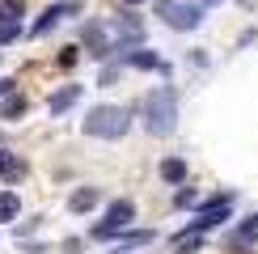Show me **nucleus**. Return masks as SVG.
I'll use <instances>...</instances> for the list:
<instances>
[{"mask_svg":"<svg viewBox=\"0 0 258 254\" xmlns=\"http://www.w3.org/2000/svg\"><path fill=\"white\" fill-rule=\"evenodd\" d=\"M123 64L127 68H144V72H169V64L157 55V51H140V47H127L123 51Z\"/></svg>","mask_w":258,"mask_h":254,"instance_id":"7","label":"nucleus"},{"mask_svg":"<svg viewBox=\"0 0 258 254\" xmlns=\"http://www.w3.org/2000/svg\"><path fill=\"white\" fill-rule=\"evenodd\" d=\"M123 5H144V0H123Z\"/></svg>","mask_w":258,"mask_h":254,"instance_id":"20","label":"nucleus"},{"mask_svg":"<svg viewBox=\"0 0 258 254\" xmlns=\"http://www.w3.org/2000/svg\"><path fill=\"white\" fill-rule=\"evenodd\" d=\"M190 204L199 208V190H190V186H186V190H178V208H190Z\"/></svg>","mask_w":258,"mask_h":254,"instance_id":"17","label":"nucleus"},{"mask_svg":"<svg viewBox=\"0 0 258 254\" xmlns=\"http://www.w3.org/2000/svg\"><path fill=\"white\" fill-rule=\"evenodd\" d=\"M157 17L165 21L169 30H195L199 21H203V9L199 5H190V0H157Z\"/></svg>","mask_w":258,"mask_h":254,"instance_id":"3","label":"nucleus"},{"mask_svg":"<svg viewBox=\"0 0 258 254\" xmlns=\"http://www.w3.org/2000/svg\"><path fill=\"white\" fill-rule=\"evenodd\" d=\"M13 93V81H0V98H9Z\"/></svg>","mask_w":258,"mask_h":254,"instance_id":"19","label":"nucleus"},{"mask_svg":"<svg viewBox=\"0 0 258 254\" xmlns=\"http://www.w3.org/2000/svg\"><path fill=\"white\" fill-rule=\"evenodd\" d=\"M114 254H127V250H114Z\"/></svg>","mask_w":258,"mask_h":254,"instance_id":"21","label":"nucleus"},{"mask_svg":"<svg viewBox=\"0 0 258 254\" xmlns=\"http://www.w3.org/2000/svg\"><path fill=\"white\" fill-rule=\"evenodd\" d=\"M77 59H81V47H63L59 55H55V64H59V68H77Z\"/></svg>","mask_w":258,"mask_h":254,"instance_id":"16","label":"nucleus"},{"mask_svg":"<svg viewBox=\"0 0 258 254\" xmlns=\"http://www.w3.org/2000/svg\"><path fill=\"white\" fill-rule=\"evenodd\" d=\"M85 47H89L93 59H106L110 51H119V47H114V38H110V26H106V21H89V26H85Z\"/></svg>","mask_w":258,"mask_h":254,"instance_id":"4","label":"nucleus"},{"mask_svg":"<svg viewBox=\"0 0 258 254\" xmlns=\"http://www.w3.org/2000/svg\"><path fill=\"white\" fill-rule=\"evenodd\" d=\"M98 204H102V190L98 186H77L68 195V212H93Z\"/></svg>","mask_w":258,"mask_h":254,"instance_id":"10","label":"nucleus"},{"mask_svg":"<svg viewBox=\"0 0 258 254\" xmlns=\"http://www.w3.org/2000/svg\"><path fill=\"white\" fill-rule=\"evenodd\" d=\"M17 34H21V30H17V26H0V42H13Z\"/></svg>","mask_w":258,"mask_h":254,"instance_id":"18","label":"nucleus"},{"mask_svg":"<svg viewBox=\"0 0 258 254\" xmlns=\"http://www.w3.org/2000/svg\"><path fill=\"white\" fill-rule=\"evenodd\" d=\"M26 174H30V165L21 161L17 153H9V148H0V178H5V182H21Z\"/></svg>","mask_w":258,"mask_h":254,"instance_id":"9","label":"nucleus"},{"mask_svg":"<svg viewBox=\"0 0 258 254\" xmlns=\"http://www.w3.org/2000/svg\"><path fill=\"white\" fill-rule=\"evenodd\" d=\"M26 17V0H5L0 5V26H17Z\"/></svg>","mask_w":258,"mask_h":254,"instance_id":"14","label":"nucleus"},{"mask_svg":"<svg viewBox=\"0 0 258 254\" xmlns=\"http://www.w3.org/2000/svg\"><path fill=\"white\" fill-rule=\"evenodd\" d=\"M26 110H30V98H21V93H9L0 102V119H21Z\"/></svg>","mask_w":258,"mask_h":254,"instance_id":"13","label":"nucleus"},{"mask_svg":"<svg viewBox=\"0 0 258 254\" xmlns=\"http://www.w3.org/2000/svg\"><path fill=\"white\" fill-rule=\"evenodd\" d=\"M161 178H165L169 186H182L186 182V161H182V157H165V161H161Z\"/></svg>","mask_w":258,"mask_h":254,"instance_id":"12","label":"nucleus"},{"mask_svg":"<svg viewBox=\"0 0 258 254\" xmlns=\"http://www.w3.org/2000/svg\"><path fill=\"white\" fill-rule=\"evenodd\" d=\"M174 123H178V93L169 89V85L165 89H153L144 98V127L153 136H169Z\"/></svg>","mask_w":258,"mask_h":254,"instance_id":"2","label":"nucleus"},{"mask_svg":"<svg viewBox=\"0 0 258 254\" xmlns=\"http://www.w3.org/2000/svg\"><path fill=\"white\" fill-rule=\"evenodd\" d=\"M208 5H216V0H208Z\"/></svg>","mask_w":258,"mask_h":254,"instance_id":"22","label":"nucleus"},{"mask_svg":"<svg viewBox=\"0 0 258 254\" xmlns=\"http://www.w3.org/2000/svg\"><path fill=\"white\" fill-rule=\"evenodd\" d=\"M17 212H21L17 190H0V220H17Z\"/></svg>","mask_w":258,"mask_h":254,"instance_id":"15","label":"nucleus"},{"mask_svg":"<svg viewBox=\"0 0 258 254\" xmlns=\"http://www.w3.org/2000/svg\"><path fill=\"white\" fill-rule=\"evenodd\" d=\"M254 241H258V216H245L241 225L224 237V246H229V250H250Z\"/></svg>","mask_w":258,"mask_h":254,"instance_id":"8","label":"nucleus"},{"mask_svg":"<svg viewBox=\"0 0 258 254\" xmlns=\"http://www.w3.org/2000/svg\"><path fill=\"white\" fill-rule=\"evenodd\" d=\"M77 98H81V85H63V89H55V93L47 98V106H51L55 114H63L68 106H77Z\"/></svg>","mask_w":258,"mask_h":254,"instance_id":"11","label":"nucleus"},{"mask_svg":"<svg viewBox=\"0 0 258 254\" xmlns=\"http://www.w3.org/2000/svg\"><path fill=\"white\" fill-rule=\"evenodd\" d=\"M72 13H81V0H59V5H51L47 9V13H42L38 21H34V26H30V34H47V30L51 26H55V21H63V17H72Z\"/></svg>","mask_w":258,"mask_h":254,"instance_id":"6","label":"nucleus"},{"mask_svg":"<svg viewBox=\"0 0 258 254\" xmlns=\"http://www.w3.org/2000/svg\"><path fill=\"white\" fill-rule=\"evenodd\" d=\"M132 220H136V204L132 199H114V204L106 208V220L93 229V237H102V233H110V229H127Z\"/></svg>","mask_w":258,"mask_h":254,"instance_id":"5","label":"nucleus"},{"mask_svg":"<svg viewBox=\"0 0 258 254\" xmlns=\"http://www.w3.org/2000/svg\"><path fill=\"white\" fill-rule=\"evenodd\" d=\"M81 127L93 140H123V136L132 132V114H127L123 106H93Z\"/></svg>","mask_w":258,"mask_h":254,"instance_id":"1","label":"nucleus"}]
</instances>
